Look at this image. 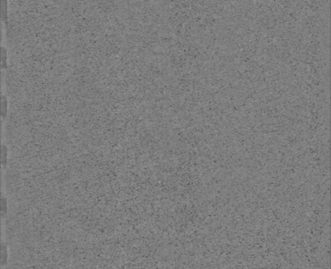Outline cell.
<instances>
[{"label":"cell","instance_id":"7a4b0ae2","mask_svg":"<svg viewBox=\"0 0 331 269\" xmlns=\"http://www.w3.org/2000/svg\"><path fill=\"white\" fill-rule=\"evenodd\" d=\"M7 100L5 96H2V117L3 119L7 118Z\"/></svg>","mask_w":331,"mask_h":269},{"label":"cell","instance_id":"3957f363","mask_svg":"<svg viewBox=\"0 0 331 269\" xmlns=\"http://www.w3.org/2000/svg\"><path fill=\"white\" fill-rule=\"evenodd\" d=\"M7 247L5 244L2 245V264L4 265L7 263V259H8V253H7Z\"/></svg>","mask_w":331,"mask_h":269},{"label":"cell","instance_id":"6da1fadb","mask_svg":"<svg viewBox=\"0 0 331 269\" xmlns=\"http://www.w3.org/2000/svg\"><path fill=\"white\" fill-rule=\"evenodd\" d=\"M2 165L4 167V169H6L7 164V155H8V151H7V146L5 145H2Z\"/></svg>","mask_w":331,"mask_h":269},{"label":"cell","instance_id":"277c9868","mask_svg":"<svg viewBox=\"0 0 331 269\" xmlns=\"http://www.w3.org/2000/svg\"><path fill=\"white\" fill-rule=\"evenodd\" d=\"M7 200L4 196L2 197V216L4 217L7 213Z\"/></svg>","mask_w":331,"mask_h":269}]
</instances>
